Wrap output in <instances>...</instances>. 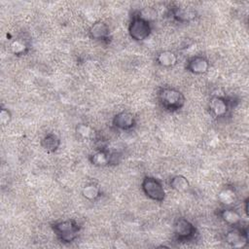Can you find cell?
<instances>
[{
    "label": "cell",
    "mask_w": 249,
    "mask_h": 249,
    "mask_svg": "<svg viewBox=\"0 0 249 249\" xmlns=\"http://www.w3.org/2000/svg\"><path fill=\"white\" fill-rule=\"evenodd\" d=\"M158 99L160 106L169 112L181 110L186 102L185 95L175 88L164 87L158 91Z\"/></svg>",
    "instance_id": "obj_1"
},
{
    "label": "cell",
    "mask_w": 249,
    "mask_h": 249,
    "mask_svg": "<svg viewBox=\"0 0 249 249\" xmlns=\"http://www.w3.org/2000/svg\"><path fill=\"white\" fill-rule=\"evenodd\" d=\"M52 229L58 240L65 244L75 241L81 231L80 225L73 219L54 223Z\"/></svg>",
    "instance_id": "obj_2"
},
{
    "label": "cell",
    "mask_w": 249,
    "mask_h": 249,
    "mask_svg": "<svg viewBox=\"0 0 249 249\" xmlns=\"http://www.w3.org/2000/svg\"><path fill=\"white\" fill-rule=\"evenodd\" d=\"M152 32L151 22L139 16L138 13L132 16L128 24V34L134 41L140 42L146 40Z\"/></svg>",
    "instance_id": "obj_3"
},
{
    "label": "cell",
    "mask_w": 249,
    "mask_h": 249,
    "mask_svg": "<svg viewBox=\"0 0 249 249\" xmlns=\"http://www.w3.org/2000/svg\"><path fill=\"white\" fill-rule=\"evenodd\" d=\"M141 189L144 195L152 200L161 202L165 199V190L161 182L155 177H144L141 182Z\"/></svg>",
    "instance_id": "obj_4"
},
{
    "label": "cell",
    "mask_w": 249,
    "mask_h": 249,
    "mask_svg": "<svg viewBox=\"0 0 249 249\" xmlns=\"http://www.w3.org/2000/svg\"><path fill=\"white\" fill-rule=\"evenodd\" d=\"M232 107L231 99L221 94H214L208 101V110L216 119L226 118Z\"/></svg>",
    "instance_id": "obj_5"
},
{
    "label": "cell",
    "mask_w": 249,
    "mask_h": 249,
    "mask_svg": "<svg viewBox=\"0 0 249 249\" xmlns=\"http://www.w3.org/2000/svg\"><path fill=\"white\" fill-rule=\"evenodd\" d=\"M174 235L179 242H189L196 238L197 231L194 224L186 218L180 217L174 223Z\"/></svg>",
    "instance_id": "obj_6"
},
{
    "label": "cell",
    "mask_w": 249,
    "mask_h": 249,
    "mask_svg": "<svg viewBox=\"0 0 249 249\" xmlns=\"http://www.w3.org/2000/svg\"><path fill=\"white\" fill-rule=\"evenodd\" d=\"M227 244L234 248H242L248 244V231L247 228H242L240 226L232 227L229 230L224 237Z\"/></svg>",
    "instance_id": "obj_7"
},
{
    "label": "cell",
    "mask_w": 249,
    "mask_h": 249,
    "mask_svg": "<svg viewBox=\"0 0 249 249\" xmlns=\"http://www.w3.org/2000/svg\"><path fill=\"white\" fill-rule=\"evenodd\" d=\"M209 68L210 61L204 55H194L188 59L186 64V69L195 75L205 74Z\"/></svg>",
    "instance_id": "obj_8"
},
{
    "label": "cell",
    "mask_w": 249,
    "mask_h": 249,
    "mask_svg": "<svg viewBox=\"0 0 249 249\" xmlns=\"http://www.w3.org/2000/svg\"><path fill=\"white\" fill-rule=\"evenodd\" d=\"M89 35L91 39L95 41H100L104 43H108L111 38V32L109 25L102 21L98 20L92 23L89 29Z\"/></svg>",
    "instance_id": "obj_9"
},
{
    "label": "cell",
    "mask_w": 249,
    "mask_h": 249,
    "mask_svg": "<svg viewBox=\"0 0 249 249\" xmlns=\"http://www.w3.org/2000/svg\"><path fill=\"white\" fill-rule=\"evenodd\" d=\"M113 125L121 130H130L136 124L135 116L128 111H121L113 118Z\"/></svg>",
    "instance_id": "obj_10"
},
{
    "label": "cell",
    "mask_w": 249,
    "mask_h": 249,
    "mask_svg": "<svg viewBox=\"0 0 249 249\" xmlns=\"http://www.w3.org/2000/svg\"><path fill=\"white\" fill-rule=\"evenodd\" d=\"M170 12L172 18L176 21L183 23L194 20L197 16V13L194 8L187 6H173L170 9Z\"/></svg>",
    "instance_id": "obj_11"
},
{
    "label": "cell",
    "mask_w": 249,
    "mask_h": 249,
    "mask_svg": "<svg viewBox=\"0 0 249 249\" xmlns=\"http://www.w3.org/2000/svg\"><path fill=\"white\" fill-rule=\"evenodd\" d=\"M220 219L226 223L227 225L231 227H236L241 225V215L240 213L234 209L232 206L231 207H224L220 209L218 213Z\"/></svg>",
    "instance_id": "obj_12"
},
{
    "label": "cell",
    "mask_w": 249,
    "mask_h": 249,
    "mask_svg": "<svg viewBox=\"0 0 249 249\" xmlns=\"http://www.w3.org/2000/svg\"><path fill=\"white\" fill-rule=\"evenodd\" d=\"M219 202L224 207H231L237 200V194L232 186H225L217 196Z\"/></svg>",
    "instance_id": "obj_13"
},
{
    "label": "cell",
    "mask_w": 249,
    "mask_h": 249,
    "mask_svg": "<svg viewBox=\"0 0 249 249\" xmlns=\"http://www.w3.org/2000/svg\"><path fill=\"white\" fill-rule=\"evenodd\" d=\"M10 52L16 56L25 55L30 50L29 40L24 37H17L13 39L9 45Z\"/></svg>",
    "instance_id": "obj_14"
},
{
    "label": "cell",
    "mask_w": 249,
    "mask_h": 249,
    "mask_svg": "<svg viewBox=\"0 0 249 249\" xmlns=\"http://www.w3.org/2000/svg\"><path fill=\"white\" fill-rule=\"evenodd\" d=\"M156 62L163 68H171L178 62V55L169 50L160 51L156 55Z\"/></svg>",
    "instance_id": "obj_15"
},
{
    "label": "cell",
    "mask_w": 249,
    "mask_h": 249,
    "mask_svg": "<svg viewBox=\"0 0 249 249\" xmlns=\"http://www.w3.org/2000/svg\"><path fill=\"white\" fill-rule=\"evenodd\" d=\"M110 151L106 148H99L89 156V161L94 166H109Z\"/></svg>",
    "instance_id": "obj_16"
},
{
    "label": "cell",
    "mask_w": 249,
    "mask_h": 249,
    "mask_svg": "<svg viewBox=\"0 0 249 249\" xmlns=\"http://www.w3.org/2000/svg\"><path fill=\"white\" fill-rule=\"evenodd\" d=\"M60 146V138L53 132L46 134L41 140V147L48 153H53L57 151Z\"/></svg>",
    "instance_id": "obj_17"
},
{
    "label": "cell",
    "mask_w": 249,
    "mask_h": 249,
    "mask_svg": "<svg viewBox=\"0 0 249 249\" xmlns=\"http://www.w3.org/2000/svg\"><path fill=\"white\" fill-rule=\"evenodd\" d=\"M101 195H102V192H101L100 187L94 182L86 184L82 189V196L89 201L98 200L100 198Z\"/></svg>",
    "instance_id": "obj_18"
},
{
    "label": "cell",
    "mask_w": 249,
    "mask_h": 249,
    "mask_svg": "<svg viewBox=\"0 0 249 249\" xmlns=\"http://www.w3.org/2000/svg\"><path fill=\"white\" fill-rule=\"evenodd\" d=\"M169 186L175 192L185 193V192H188L190 189V182L185 176L181 174H177L170 178Z\"/></svg>",
    "instance_id": "obj_19"
},
{
    "label": "cell",
    "mask_w": 249,
    "mask_h": 249,
    "mask_svg": "<svg viewBox=\"0 0 249 249\" xmlns=\"http://www.w3.org/2000/svg\"><path fill=\"white\" fill-rule=\"evenodd\" d=\"M76 133L83 139H90L94 136V129L87 124H79L76 126Z\"/></svg>",
    "instance_id": "obj_20"
},
{
    "label": "cell",
    "mask_w": 249,
    "mask_h": 249,
    "mask_svg": "<svg viewBox=\"0 0 249 249\" xmlns=\"http://www.w3.org/2000/svg\"><path fill=\"white\" fill-rule=\"evenodd\" d=\"M12 121V113L8 108L2 107L0 110V122L3 125L10 124Z\"/></svg>",
    "instance_id": "obj_21"
},
{
    "label": "cell",
    "mask_w": 249,
    "mask_h": 249,
    "mask_svg": "<svg viewBox=\"0 0 249 249\" xmlns=\"http://www.w3.org/2000/svg\"><path fill=\"white\" fill-rule=\"evenodd\" d=\"M123 160V154L119 151H110V157H109V165H118Z\"/></svg>",
    "instance_id": "obj_22"
},
{
    "label": "cell",
    "mask_w": 249,
    "mask_h": 249,
    "mask_svg": "<svg viewBox=\"0 0 249 249\" xmlns=\"http://www.w3.org/2000/svg\"><path fill=\"white\" fill-rule=\"evenodd\" d=\"M244 205H245V207H244V211H245V213H246V215H248V197H246L245 198V200H244Z\"/></svg>",
    "instance_id": "obj_23"
}]
</instances>
